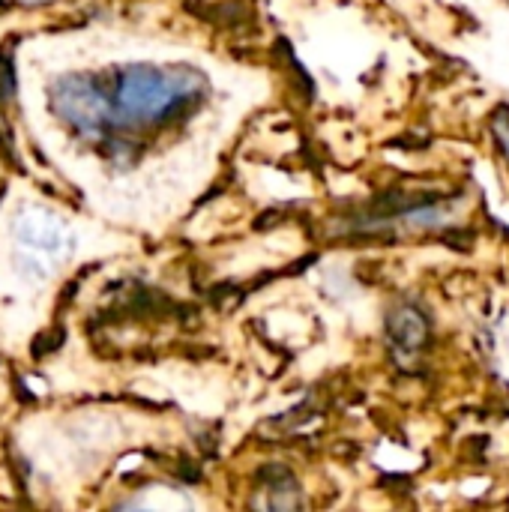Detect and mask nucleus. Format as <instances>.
I'll list each match as a JSON object with an SVG mask.
<instances>
[{"instance_id":"7ed1b4c3","label":"nucleus","mask_w":509,"mask_h":512,"mask_svg":"<svg viewBox=\"0 0 509 512\" xmlns=\"http://www.w3.org/2000/svg\"><path fill=\"white\" fill-rule=\"evenodd\" d=\"M60 342H63V333H60V330H48L45 336H39V339L33 342V357H45V354H51Z\"/></svg>"},{"instance_id":"f257e3e1","label":"nucleus","mask_w":509,"mask_h":512,"mask_svg":"<svg viewBox=\"0 0 509 512\" xmlns=\"http://www.w3.org/2000/svg\"><path fill=\"white\" fill-rule=\"evenodd\" d=\"M393 339H396V348H405V351H417L426 339V324L423 318L408 306V309H399L393 315Z\"/></svg>"},{"instance_id":"f03ea898","label":"nucleus","mask_w":509,"mask_h":512,"mask_svg":"<svg viewBox=\"0 0 509 512\" xmlns=\"http://www.w3.org/2000/svg\"><path fill=\"white\" fill-rule=\"evenodd\" d=\"M492 129H495V138H498V144H501V150H504V156H507L509 162V108H501V111H498Z\"/></svg>"}]
</instances>
